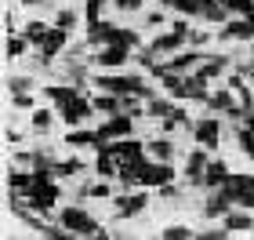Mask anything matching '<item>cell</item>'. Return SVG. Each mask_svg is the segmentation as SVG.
Instances as JSON below:
<instances>
[{"label":"cell","instance_id":"6da1fadb","mask_svg":"<svg viewBox=\"0 0 254 240\" xmlns=\"http://www.w3.org/2000/svg\"><path fill=\"white\" fill-rule=\"evenodd\" d=\"M98 91H109V95H138V98H153V87L145 84V77L138 73H102L98 80Z\"/></svg>","mask_w":254,"mask_h":240},{"label":"cell","instance_id":"7a4b0ae2","mask_svg":"<svg viewBox=\"0 0 254 240\" xmlns=\"http://www.w3.org/2000/svg\"><path fill=\"white\" fill-rule=\"evenodd\" d=\"M87 44H124V48H142V40H138L134 29H124V26H113V22H87Z\"/></svg>","mask_w":254,"mask_h":240},{"label":"cell","instance_id":"3957f363","mask_svg":"<svg viewBox=\"0 0 254 240\" xmlns=\"http://www.w3.org/2000/svg\"><path fill=\"white\" fill-rule=\"evenodd\" d=\"M62 226H65L76 240H80V237H109L84 208H65V211H62Z\"/></svg>","mask_w":254,"mask_h":240},{"label":"cell","instance_id":"277c9868","mask_svg":"<svg viewBox=\"0 0 254 240\" xmlns=\"http://www.w3.org/2000/svg\"><path fill=\"white\" fill-rule=\"evenodd\" d=\"M171 178H175V167L167 160H142L138 164V182L142 186H167Z\"/></svg>","mask_w":254,"mask_h":240},{"label":"cell","instance_id":"5b68a950","mask_svg":"<svg viewBox=\"0 0 254 240\" xmlns=\"http://www.w3.org/2000/svg\"><path fill=\"white\" fill-rule=\"evenodd\" d=\"M189 26H186V22H175V29H171V33H164V37H156L153 40V51L156 55H171V51H182V48H186V44H189Z\"/></svg>","mask_w":254,"mask_h":240},{"label":"cell","instance_id":"8992f818","mask_svg":"<svg viewBox=\"0 0 254 240\" xmlns=\"http://www.w3.org/2000/svg\"><path fill=\"white\" fill-rule=\"evenodd\" d=\"M134 117L131 113H113V120H106L98 128V142H113V139H127V135L134 131Z\"/></svg>","mask_w":254,"mask_h":240},{"label":"cell","instance_id":"52a82bcc","mask_svg":"<svg viewBox=\"0 0 254 240\" xmlns=\"http://www.w3.org/2000/svg\"><path fill=\"white\" fill-rule=\"evenodd\" d=\"M192 139H196V146H203V150H214L218 139H222V120H218V117L196 120L192 124Z\"/></svg>","mask_w":254,"mask_h":240},{"label":"cell","instance_id":"ba28073f","mask_svg":"<svg viewBox=\"0 0 254 240\" xmlns=\"http://www.w3.org/2000/svg\"><path fill=\"white\" fill-rule=\"evenodd\" d=\"M91 109H95V102H87V98H80V95H73L69 102H62V106H59L62 120L69 124V128H76V124H84V120L91 117Z\"/></svg>","mask_w":254,"mask_h":240},{"label":"cell","instance_id":"9c48e42d","mask_svg":"<svg viewBox=\"0 0 254 240\" xmlns=\"http://www.w3.org/2000/svg\"><path fill=\"white\" fill-rule=\"evenodd\" d=\"M26 200H29V208H37V211H51L55 200H59V189H55L51 182H37V186L26 193Z\"/></svg>","mask_w":254,"mask_h":240},{"label":"cell","instance_id":"30bf717a","mask_svg":"<svg viewBox=\"0 0 254 240\" xmlns=\"http://www.w3.org/2000/svg\"><path fill=\"white\" fill-rule=\"evenodd\" d=\"M65 33H69V29H62V26H51V29H48V37L37 44V48H40V62H51L55 55L65 48Z\"/></svg>","mask_w":254,"mask_h":240},{"label":"cell","instance_id":"8fae6325","mask_svg":"<svg viewBox=\"0 0 254 240\" xmlns=\"http://www.w3.org/2000/svg\"><path fill=\"white\" fill-rule=\"evenodd\" d=\"M207 150L203 146H196V150L189 153V164H186V178H189V186H203V175H207Z\"/></svg>","mask_w":254,"mask_h":240},{"label":"cell","instance_id":"7c38bea8","mask_svg":"<svg viewBox=\"0 0 254 240\" xmlns=\"http://www.w3.org/2000/svg\"><path fill=\"white\" fill-rule=\"evenodd\" d=\"M207 77L203 73H186V80H182V87H178V95L175 98H200V102H207Z\"/></svg>","mask_w":254,"mask_h":240},{"label":"cell","instance_id":"4fadbf2b","mask_svg":"<svg viewBox=\"0 0 254 240\" xmlns=\"http://www.w3.org/2000/svg\"><path fill=\"white\" fill-rule=\"evenodd\" d=\"M145 193H124V197H117V204H113V215L117 219H131V215H138L145 208Z\"/></svg>","mask_w":254,"mask_h":240},{"label":"cell","instance_id":"5bb4252c","mask_svg":"<svg viewBox=\"0 0 254 240\" xmlns=\"http://www.w3.org/2000/svg\"><path fill=\"white\" fill-rule=\"evenodd\" d=\"M95 59H98V66H106V70H120V66L131 59V48H124V44H106Z\"/></svg>","mask_w":254,"mask_h":240},{"label":"cell","instance_id":"9a60e30c","mask_svg":"<svg viewBox=\"0 0 254 240\" xmlns=\"http://www.w3.org/2000/svg\"><path fill=\"white\" fill-rule=\"evenodd\" d=\"M233 197H229V193L225 189H214L211 193V197H207V204H203V215H207V219H225V215H229V208H233Z\"/></svg>","mask_w":254,"mask_h":240},{"label":"cell","instance_id":"2e32d148","mask_svg":"<svg viewBox=\"0 0 254 240\" xmlns=\"http://www.w3.org/2000/svg\"><path fill=\"white\" fill-rule=\"evenodd\" d=\"M233 200L240 197H247V193H254V175H244V171H233V175L225 178V186H222Z\"/></svg>","mask_w":254,"mask_h":240},{"label":"cell","instance_id":"e0dca14e","mask_svg":"<svg viewBox=\"0 0 254 240\" xmlns=\"http://www.w3.org/2000/svg\"><path fill=\"white\" fill-rule=\"evenodd\" d=\"M109 153L120 160V164H127V160H142V153H145V146L142 142H134L131 135H127L124 142H109Z\"/></svg>","mask_w":254,"mask_h":240},{"label":"cell","instance_id":"ac0fdd59","mask_svg":"<svg viewBox=\"0 0 254 240\" xmlns=\"http://www.w3.org/2000/svg\"><path fill=\"white\" fill-rule=\"evenodd\" d=\"M222 40H254V15H244L222 29Z\"/></svg>","mask_w":254,"mask_h":240},{"label":"cell","instance_id":"d6986e66","mask_svg":"<svg viewBox=\"0 0 254 240\" xmlns=\"http://www.w3.org/2000/svg\"><path fill=\"white\" fill-rule=\"evenodd\" d=\"M200 62H203V51H178L171 62H164L167 70H175V73H192V70H200Z\"/></svg>","mask_w":254,"mask_h":240},{"label":"cell","instance_id":"ffe728a7","mask_svg":"<svg viewBox=\"0 0 254 240\" xmlns=\"http://www.w3.org/2000/svg\"><path fill=\"white\" fill-rule=\"evenodd\" d=\"M229 175H233V171H229L225 160H211V164H207V175H203V186L207 189H222Z\"/></svg>","mask_w":254,"mask_h":240},{"label":"cell","instance_id":"44dd1931","mask_svg":"<svg viewBox=\"0 0 254 240\" xmlns=\"http://www.w3.org/2000/svg\"><path fill=\"white\" fill-rule=\"evenodd\" d=\"M225 70H229V59H225V55H203V62H200V70H196V73H203L207 80H211V77L225 73Z\"/></svg>","mask_w":254,"mask_h":240},{"label":"cell","instance_id":"7402d4cb","mask_svg":"<svg viewBox=\"0 0 254 240\" xmlns=\"http://www.w3.org/2000/svg\"><path fill=\"white\" fill-rule=\"evenodd\" d=\"M254 226V219H251V211L244 208V211H229L225 215V230L229 233H244V230H251Z\"/></svg>","mask_w":254,"mask_h":240},{"label":"cell","instance_id":"603a6c76","mask_svg":"<svg viewBox=\"0 0 254 240\" xmlns=\"http://www.w3.org/2000/svg\"><path fill=\"white\" fill-rule=\"evenodd\" d=\"M149 117H156V120H167V117H175L178 106L175 102H164V98H149V106H145Z\"/></svg>","mask_w":254,"mask_h":240},{"label":"cell","instance_id":"cb8c5ba5","mask_svg":"<svg viewBox=\"0 0 254 240\" xmlns=\"http://www.w3.org/2000/svg\"><path fill=\"white\" fill-rule=\"evenodd\" d=\"M95 109L102 113H124V95H109V91H102L95 98Z\"/></svg>","mask_w":254,"mask_h":240},{"label":"cell","instance_id":"d4e9b609","mask_svg":"<svg viewBox=\"0 0 254 240\" xmlns=\"http://www.w3.org/2000/svg\"><path fill=\"white\" fill-rule=\"evenodd\" d=\"M65 142L73 146V150H84V146H98V131H73V128H69Z\"/></svg>","mask_w":254,"mask_h":240},{"label":"cell","instance_id":"484cf974","mask_svg":"<svg viewBox=\"0 0 254 240\" xmlns=\"http://www.w3.org/2000/svg\"><path fill=\"white\" fill-rule=\"evenodd\" d=\"M145 150H149V157H153V160H171V157H175V142H167V139H153V142L145 146Z\"/></svg>","mask_w":254,"mask_h":240},{"label":"cell","instance_id":"4316f807","mask_svg":"<svg viewBox=\"0 0 254 240\" xmlns=\"http://www.w3.org/2000/svg\"><path fill=\"white\" fill-rule=\"evenodd\" d=\"M44 95H48L51 102H59V106H62V102H69V98L76 95V91H73V84H48V87H44Z\"/></svg>","mask_w":254,"mask_h":240},{"label":"cell","instance_id":"83f0119b","mask_svg":"<svg viewBox=\"0 0 254 240\" xmlns=\"http://www.w3.org/2000/svg\"><path fill=\"white\" fill-rule=\"evenodd\" d=\"M7 186H11V193H29L33 189V175H26V171H11Z\"/></svg>","mask_w":254,"mask_h":240},{"label":"cell","instance_id":"f1b7e54d","mask_svg":"<svg viewBox=\"0 0 254 240\" xmlns=\"http://www.w3.org/2000/svg\"><path fill=\"white\" fill-rule=\"evenodd\" d=\"M236 142H240V150H244L251 160H254V128H247V124H240L236 128Z\"/></svg>","mask_w":254,"mask_h":240},{"label":"cell","instance_id":"f546056e","mask_svg":"<svg viewBox=\"0 0 254 240\" xmlns=\"http://www.w3.org/2000/svg\"><path fill=\"white\" fill-rule=\"evenodd\" d=\"M225 15H229V7L222 4V0H214V4H207V11L200 18H207V22H225Z\"/></svg>","mask_w":254,"mask_h":240},{"label":"cell","instance_id":"4dcf8cb0","mask_svg":"<svg viewBox=\"0 0 254 240\" xmlns=\"http://www.w3.org/2000/svg\"><path fill=\"white\" fill-rule=\"evenodd\" d=\"M48 29L51 26H44V22H26V40L29 44H40L44 37H48Z\"/></svg>","mask_w":254,"mask_h":240},{"label":"cell","instance_id":"1f68e13d","mask_svg":"<svg viewBox=\"0 0 254 240\" xmlns=\"http://www.w3.org/2000/svg\"><path fill=\"white\" fill-rule=\"evenodd\" d=\"M76 171H84V160H55V175H76Z\"/></svg>","mask_w":254,"mask_h":240},{"label":"cell","instance_id":"d6a6232c","mask_svg":"<svg viewBox=\"0 0 254 240\" xmlns=\"http://www.w3.org/2000/svg\"><path fill=\"white\" fill-rule=\"evenodd\" d=\"M222 4L236 15H254V0H222Z\"/></svg>","mask_w":254,"mask_h":240},{"label":"cell","instance_id":"836d02e7","mask_svg":"<svg viewBox=\"0 0 254 240\" xmlns=\"http://www.w3.org/2000/svg\"><path fill=\"white\" fill-rule=\"evenodd\" d=\"M26 44H29L26 37H11V40H7V59H22V51H26Z\"/></svg>","mask_w":254,"mask_h":240},{"label":"cell","instance_id":"e575fe53","mask_svg":"<svg viewBox=\"0 0 254 240\" xmlns=\"http://www.w3.org/2000/svg\"><path fill=\"white\" fill-rule=\"evenodd\" d=\"M167 240H189L192 233H189V226H167V230H160Z\"/></svg>","mask_w":254,"mask_h":240},{"label":"cell","instance_id":"d590c367","mask_svg":"<svg viewBox=\"0 0 254 240\" xmlns=\"http://www.w3.org/2000/svg\"><path fill=\"white\" fill-rule=\"evenodd\" d=\"M106 4H113V0H87V22H98Z\"/></svg>","mask_w":254,"mask_h":240},{"label":"cell","instance_id":"8d00e7d4","mask_svg":"<svg viewBox=\"0 0 254 240\" xmlns=\"http://www.w3.org/2000/svg\"><path fill=\"white\" fill-rule=\"evenodd\" d=\"M33 128H37V131H44V135H48V128H51V113H48V109H40V113H33Z\"/></svg>","mask_w":254,"mask_h":240},{"label":"cell","instance_id":"74e56055","mask_svg":"<svg viewBox=\"0 0 254 240\" xmlns=\"http://www.w3.org/2000/svg\"><path fill=\"white\" fill-rule=\"evenodd\" d=\"M55 26H62V29H73V26H76V15H73L69 7H62V11H59V18H55Z\"/></svg>","mask_w":254,"mask_h":240},{"label":"cell","instance_id":"f35d334b","mask_svg":"<svg viewBox=\"0 0 254 240\" xmlns=\"http://www.w3.org/2000/svg\"><path fill=\"white\" fill-rule=\"evenodd\" d=\"M33 87V80L29 77H18V80H11V95H18V91H29Z\"/></svg>","mask_w":254,"mask_h":240},{"label":"cell","instance_id":"ab89813d","mask_svg":"<svg viewBox=\"0 0 254 240\" xmlns=\"http://www.w3.org/2000/svg\"><path fill=\"white\" fill-rule=\"evenodd\" d=\"M113 4H117V7H124V11H138V7L145 4V0H113Z\"/></svg>","mask_w":254,"mask_h":240},{"label":"cell","instance_id":"60d3db41","mask_svg":"<svg viewBox=\"0 0 254 240\" xmlns=\"http://www.w3.org/2000/svg\"><path fill=\"white\" fill-rule=\"evenodd\" d=\"M15 106H18V109H29V106H33L29 91H18V95H15Z\"/></svg>","mask_w":254,"mask_h":240},{"label":"cell","instance_id":"b9f144b4","mask_svg":"<svg viewBox=\"0 0 254 240\" xmlns=\"http://www.w3.org/2000/svg\"><path fill=\"white\" fill-rule=\"evenodd\" d=\"M229 237V230H207V233H200V240H225Z\"/></svg>","mask_w":254,"mask_h":240},{"label":"cell","instance_id":"7bdbcfd3","mask_svg":"<svg viewBox=\"0 0 254 240\" xmlns=\"http://www.w3.org/2000/svg\"><path fill=\"white\" fill-rule=\"evenodd\" d=\"M236 204H240V208H247V211H254V193H247V197H240Z\"/></svg>","mask_w":254,"mask_h":240},{"label":"cell","instance_id":"ee69618b","mask_svg":"<svg viewBox=\"0 0 254 240\" xmlns=\"http://www.w3.org/2000/svg\"><path fill=\"white\" fill-rule=\"evenodd\" d=\"M189 44H196V48H200V44H207V33H189Z\"/></svg>","mask_w":254,"mask_h":240},{"label":"cell","instance_id":"f6af8a7d","mask_svg":"<svg viewBox=\"0 0 254 240\" xmlns=\"http://www.w3.org/2000/svg\"><path fill=\"white\" fill-rule=\"evenodd\" d=\"M149 26H164V11H153V15H149Z\"/></svg>","mask_w":254,"mask_h":240},{"label":"cell","instance_id":"bcb514c9","mask_svg":"<svg viewBox=\"0 0 254 240\" xmlns=\"http://www.w3.org/2000/svg\"><path fill=\"white\" fill-rule=\"evenodd\" d=\"M244 120H247V128H254V109H247V113H244Z\"/></svg>","mask_w":254,"mask_h":240}]
</instances>
